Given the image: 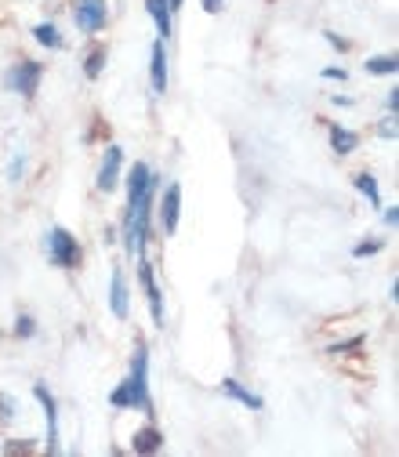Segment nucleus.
Instances as JSON below:
<instances>
[{
    "label": "nucleus",
    "mask_w": 399,
    "mask_h": 457,
    "mask_svg": "<svg viewBox=\"0 0 399 457\" xmlns=\"http://www.w3.org/2000/svg\"><path fill=\"white\" fill-rule=\"evenodd\" d=\"M153 200H156V175L149 163H131L128 170V207L121 221V237L128 254H145L149 233H153Z\"/></svg>",
    "instance_id": "f257e3e1"
},
{
    "label": "nucleus",
    "mask_w": 399,
    "mask_h": 457,
    "mask_svg": "<svg viewBox=\"0 0 399 457\" xmlns=\"http://www.w3.org/2000/svg\"><path fill=\"white\" fill-rule=\"evenodd\" d=\"M109 403L117 411H142V414H153V399H149V349L145 341L135 345V356H131V370L128 378L109 392Z\"/></svg>",
    "instance_id": "f03ea898"
},
{
    "label": "nucleus",
    "mask_w": 399,
    "mask_h": 457,
    "mask_svg": "<svg viewBox=\"0 0 399 457\" xmlns=\"http://www.w3.org/2000/svg\"><path fill=\"white\" fill-rule=\"evenodd\" d=\"M44 251H47V262L54 269H77L84 262V251H80L77 237L70 233V228H62V225H54L51 233L44 237Z\"/></svg>",
    "instance_id": "7ed1b4c3"
},
{
    "label": "nucleus",
    "mask_w": 399,
    "mask_h": 457,
    "mask_svg": "<svg viewBox=\"0 0 399 457\" xmlns=\"http://www.w3.org/2000/svg\"><path fill=\"white\" fill-rule=\"evenodd\" d=\"M40 77H44V62H33V59H22L15 62L8 73H4V87L22 95V98H33L37 87H40Z\"/></svg>",
    "instance_id": "20e7f679"
},
{
    "label": "nucleus",
    "mask_w": 399,
    "mask_h": 457,
    "mask_svg": "<svg viewBox=\"0 0 399 457\" xmlns=\"http://www.w3.org/2000/svg\"><path fill=\"white\" fill-rule=\"evenodd\" d=\"M138 279H142V291H145V302H149V316L156 323V330L163 327V291L156 283V272H153V262L145 254H138Z\"/></svg>",
    "instance_id": "39448f33"
},
{
    "label": "nucleus",
    "mask_w": 399,
    "mask_h": 457,
    "mask_svg": "<svg viewBox=\"0 0 399 457\" xmlns=\"http://www.w3.org/2000/svg\"><path fill=\"white\" fill-rule=\"evenodd\" d=\"M33 395H37V403L44 411V421H47V453H59L62 450L59 446V403H54V395H51V388L44 381L33 385Z\"/></svg>",
    "instance_id": "423d86ee"
},
{
    "label": "nucleus",
    "mask_w": 399,
    "mask_h": 457,
    "mask_svg": "<svg viewBox=\"0 0 399 457\" xmlns=\"http://www.w3.org/2000/svg\"><path fill=\"white\" fill-rule=\"evenodd\" d=\"M121 167H124V153H121V145H105L102 163H98L95 189H98V193H112V189H117V182H121Z\"/></svg>",
    "instance_id": "0eeeda50"
},
{
    "label": "nucleus",
    "mask_w": 399,
    "mask_h": 457,
    "mask_svg": "<svg viewBox=\"0 0 399 457\" xmlns=\"http://www.w3.org/2000/svg\"><path fill=\"white\" fill-rule=\"evenodd\" d=\"M109 12H105V0H77L73 4V22L80 26V33L95 37L102 26H105Z\"/></svg>",
    "instance_id": "6e6552de"
},
{
    "label": "nucleus",
    "mask_w": 399,
    "mask_h": 457,
    "mask_svg": "<svg viewBox=\"0 0 399 457\" xmlns=\"http://www.w3.org/2000/svg\"><path fill=\"white\" fill-rule=\"evenodd\" d=\"M179 218H182V189L179 186H167L163 200H160V228L163 237H175L179 233Z\"/></svg>",
    "instance_id": "1a4fd4ad"
},
{
    "label": "nucleus",
    "mask_w": 399,
    "mask_h": 457,
    "mask_svg": "<svg viewBox=\"0 0 399 457\" xmlns=\"http://www.w3.org/2000/svg\"><path fill=\"white\" fill-rule=\"evenodd\" d=\"M149 84H153V95L167 91V47H163V40H153V47H149Z\"/></svg>",
    "instance_id": "9d476101"
},
{
    "label": "nucleus",
    "mask_w": 399,
    "mask_h": 457,
    "mask_svg": "<svg viewBox=\"0 0 399 457\" xmlns=\"http://www.w3.org/2000/svg\"><path fill=\"white\" fill-rule=\"evenodd\" d=\"M109 309L117 320H128L131 316V298H128V279L121 269H112V283H109Z\"/></svg>",
    "instance_id": "9b49d317"
},
{
    "label": "nucleus",
    "mask_w": 399,
    "mask_h": 457,
    "mask_svg": "<svg viewBox=\"0 0 399 457\" xmlns=\"http://www.w3.org/2000/svg\"><path fill=\"white\" fill-rule=\"evenodd\" d=\"M145 12H149V19L156 22L160 40H170V33H175V12H170L167 0H145Z\"/></svg>",
    "instance_id": "f8f14e48"
},
{
    "label": "nucleus",
    "mask_w": 399,
    "mask_h": 457,
    "mask_svg": "<svg viewBox=\"0 0 399 457\" xmlns=\"http://www.w3.org/2000/svg\"><path fill=\"white\" fill-rule=\"evenodd\" d=\"M221 392L229 395V399H237V403H244L247 411H262V407H265V399H262V395H254L251 388H244L237 378H225V381H221Z\"/></svg>",
    "instance_id": "ddd939ff"
},
{
    "label": "nucleus",
    "mask_w": 399,
    "mask_h": 457,
    "mask_svg": "<svg viewBox=\"0 0 399 457\" xmlns=\"http://www.w3.org/2000/svg\"><path fill=\"white\" fill-rule=\"evenodd\" d=\"M330 149H334L337 156H349V153L360 149V135L349 131V128H341V124H330Z\"/></svg>",
    "instance_id": "4468645a"
},
{
    "label": "nucleus",
    "mask_w": 399,
    "mask_h": 457,
    "mask_svg": "<svg viewBox=\"0 0 399 457\" xmlns=\"http://www.w3.org/2000/svg\"><path fill=\"white\" fill-rule=\"evenodd\" d=\"M160 446H163V432H160L156 425L138 428V432H135V439H131V450H135V453H142V457H145V453H156Z\"/></svg>",
    "instance_id": "2eb2a0df"
},
{
    "label": "nucleus",
    "mask_w": 399,
    "mask_h": 457,
    "mask_svg": "<svg viewBox=\"0 0 399 457\" xmlns=\"http://www.w3.org/2000/svg\"><path fill=\"white\" fill-rule=\"evenodd\" d=\"M33 40L44 44V47H51V51H59V47H62V33H59V26H54V22H40V26H33Z\"/></svg>",
    "instance_id": "dca6fc26"
},
{
    "label": "nucleus",
    "mask_w": 399,
    "mask_h": 457,
    "mask_svg": "<svg viewBox=\"0 0 399 457\" xmlns=\"http://www.w3.org/2000/svg\"><path fill=\"white\" fill-rule=\"evenodd\" d=\"M105 59H109L105 47H91V51H87V59H84V77H87V80H98L102 70H105Z\"/></svg>",
    "instance_id": "f3484780"
},
{
    "label": "nucleus",
    "mask_w": 399,
    "mask_h": 457,
    "mask_svg": "<svg viewBox=\"0 0 399 457\" xmlns=\"http://www.w3.org/2000/svg\"><path fill=\"white\" fill-rule=\"evenodd\" d=\"M395 70H399L395 54H374V59L367 62V73H374V77H395Z\"/></svg>",
    "instance_id": "a211bd4d"
},
{
    "label": "nucleus",
    "mask_w": 399,
    "mask_h": 457,
    "mask_svg": "<svg viewBox=\"0 0 399 457\" xmlns=\"http://www.w3.org/2000/svg\"><path fill=\"white\" fill-rule=\"evenodd\" d=\"M353 186H356V193H363L374 207H381V193H378V182H374V175H367V170H360V175H353Z\"/></svg>",
    "instance_id": "6ab92c4d"
},
{
    "label": "nucleus",
    "mask_w": 399,
    "mask_h": 457,
    "mask_svg": "<svg viewBox=\"0 0 399 457\" xmlns=\"http://www.w3.org/2000/svg\"><path fill=\"white\" fill-rule=\"evenodd\" d=\"M356 349H363V334H353L349 341H337V345H330L327 353H330V356H349V353H356Z\"/></svg>",
    "instance_id": "aec40b11"
},
{
    "label": "nucleus",
    "mask_w": 399,
    "mask_h": 457,
    "mask_svg": "<svg viewBox=\"0 0 399 457\" xmlns=\"http://www.w3.org/2000/svg\"><path fill=\"white\" fill-rule=\"evenodd\" d=\"M15 334H19V337H33V334H37V320L22 312V316L15 320Z\"/></svg>",
    "instance_id": "412c9836"
},
{
    "label": "nucleus",
    "mask_w": 399,
    "mask_h": 457,
    "mask_svg": "<svg viewBox=\"0 0 399 457\" xmlns=\"http://www.w3.org/2000/svg\"><path fill=\"white\" fill-rule=\"evenodd\" d=\"M381 251V240H367V244H356L353 247V258H370V254H378Z\"/></svg>",
    "instance_id": "4be33fe9"
},
{
    "label": "nucleus",
    "mask_w": 399,
    "mask_h": 457,
    "mask_svg": "<svg viewBox=\"0 0 399 457\" xmlns=\"http://www.w3.org/2000/svg\"><path fill=\"white\" fill-rule=\"evenodd\" d=\"M15 399H8V395H0V421H15Z\"/></svg>",
    "instance_id": "5701e85b"
},
{
    "label": "nucleus",
    "mask_w": 399,
    "mask_h": 457,
    "mask_svg": "<svg viewBox=\"0 0 399 457\" xmlns=\"http://www.w3.org/2000/svg\"><path fill=\"white\" fill-rule=\"evenodd\" d=\"M22 170H26V156L19 153V156L12 160V167H8V179H12V182H19V179H22Z\"/></svg>",
    "instance_id": "b1692460"
},
{
    "label": "nucleus",
    "mask_w": 399,
    "mask_h": 457,
    "mask_svg": "<svg viewBox=\"0 0 399 457\" xmlns=\"http://www.w3.org/2000/svg\"><path fill=\"white\" fill-rule=\"evenodd\" d=\"M323 37H327V44H330V47H334V51H349V40H341V37H337V33H330V29H327V33H323Z\"/></svg>",
    "instance_id": "393cba45"
},
{
    "label": "nucleus",
    "mask_w": 399,
    "mask_h": 457,
    "mask_svg": "<svg viewBox=\"0 0 399 457\" xmlns=\"http://www.w3.org/2000/svg\"><path fill=\"white\" fill-rule=\"evenodd\" d=\"M378 135H381V138H388V142H395V120H385V124H378Z\"/></svg>",
    "instance_id": "a878e982"
},
{
    "label": "nucleus",
    "mask_w": 399,
    "mask_h": 457,
    "mask_svg": "<svg viewBox=\"0 0 399 457\" xmlns=\"http://www.w3.org/2000/svg\"><path fill=\"white\" fill-rule=\"evenodd\" d=\"M381 221H385L388 228H395V225H399V211H395V207H388V211H381Z\"/></svg>",
    "instance_id": "bb28decb"
},
{
    "label": "nucleus",
    "mask_w": 399,
    "mask_h": 457,
    "mask_svg": "<svg viewBox=\"0 0 399 457\" xmlns=\"http://www.w3.org/2000/svg\"><path fill=\"white\" fill-rule=\"evenodd\" d=\"M323 77H327V80H345L349 73L341 70V66H327V70H323Z\"/></svg>",
    "instance_id": "cd10ccee"
},
{
    "label": "nucleus",
    "mask_w": 399,
    "mask_h": 457,
    "mask_svg": "<svg viewBox=\"0 0 399 457\" xmlns=\"http://www.w3.org/2000/svg\"><path fill=\"white\" fill-rule=\"evenodd\" d=\"M221 8H225V0H204V12H207V15H218Z\"/></svg>",
    "instance_id": "c85d7f7f"
},
{
    "label": "nucleus",
    "mask_w": 399,
    "mask_h": 457,
    "mask_svg": "<svg viewBox=\"0 0 399 457\" xmlns=\"http://www.w3.org/2000/svg\"><path fill=\"white\" fill-rule=\"evenodd\" d=\"M4 450L8 453H26V450H33V443H4Z\"/></svg>",
    "instance_id": "c756f323"
},
{
    "label": "nucleus",
    "mask_w": 399,
    "mask_h": 457,
    "mask_svg": "<svg viewBox=\"0 0 399 457\" xmlns=\"http://www.w3.org/2000/svg\"><path fill=\"white\" fill-rule=\"evenodd\" d=\"M395 109H399V87L388 91V112H392V117H395Z\"/></svg>",
    "instance_id": "7c9ffc66"
},
{
    "label": "nucleus",
    "mask_w": 399,
    "mask_h": 457,
    "mask_svg": "<svg viewBox=\"0 0 399 457\" xmlns=\"http://www.w3.org/2000/svg\"><path fill=\"white\" fill-rule=\"evenodd\" d=\"M167 4H170V12H179V8L186 4V0H167Z\"/></svg>",
    "instance_id": "2f4dec72"
}]
</instances>
